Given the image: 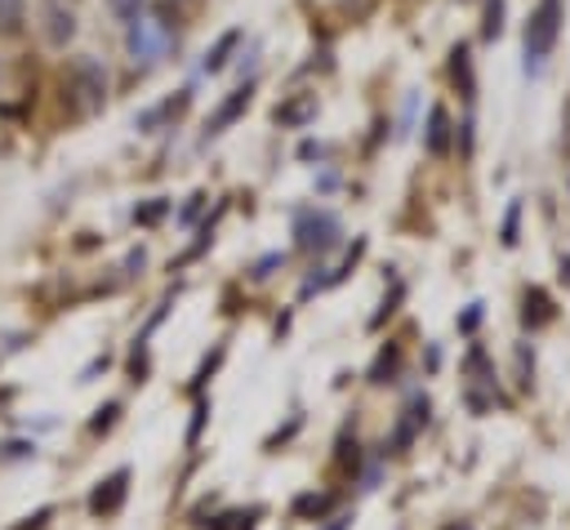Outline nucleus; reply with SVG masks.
<instances>
[{
  "label": "nucleus",
  "mask_w": 570,
  "mask_h": 530,
  "mask_svg": "<svg viewBox=\"0 0 570 530\" xmlns=\"http://www.w3.org/2000/svg\"><path fill=\"white\" fill-rule=\"evenodd\" d=\"M561 18H566L561 0H539L534 4L530 22H525V71H539L543 67V58L552 53V45L561 36Z\"/></svg>",
  "instance_id": "1"
},
{
  "label": "nucleus",
  "mask_w": 570,
  "mask_h": 530,
  "mask_svg": "<svg viewBox=\"0 0 570 530\" xmlns=\"http://www.w3.org/2000/svg\"><path fill=\"white\" fill-rule=\"evenodd\" d=\"M125 45H129V58H134L138 67H156V62L165 58V49H169V27H165L160 18L138 13V18L129 22Z\"/></svg>",
  "instance_id": "2"
},
{
  "label": "nucleus",
  "mask_w": 570,
  "mask_h": 530,
  "mask_svg": "<svg viewBox=\"0 0 570 530\" xmlns=\"http://www.w3.org/2000/svg\"><path fill=\"white\" fill-rule=\"evenodd\" d=\"M294 236H298V245H303V249H312V254H325V249H334V245H338L343 227H338V218H334V214H325V209H312V214H303V218H298Z\"/></svg>",
  "instance_id": "3"
},
{
  "label": "nucleus",
  "mask_w": 570,
  "mask_h": 530,
  "mask_svg": "<svg viewBox=\"0 0 570 530\" xmlns=\"http://www.w3.org/2000/svg\"><path fill=\"white\" fill-rule=\"evenodd\" d=\"M125 494H129V468H116L107 481H98V490L89 494V508H94L98 517H111V512H120Z\"/></svg>",
  "instance_id": "4"
},
{
  "label": "nucleus",
  "mask_w": 570,
  "mask_h": 530,
  "mask_svg": "<svg viewBox=\"0 0 570 530\" xmlns=\"http://www.w3.org/2000/svg\"><path fill=\"white\" fill-rule=\"evenodd\" d=\"M71 80H76V89L85 94V102H89V107H98V102H102V94H107V76H102V67H98L94 58H80V62L71 67Z\"/></svg>",
  "instance_id": "5"
},
{
  "label": "nucleus",
  "mask_w": 570,
  "mask_h": 530,
  "mask_svg": "<svg viewBox=\"0 0 570 530\" xmlns=\"http://www.w3.org/2000/svg\"><path fill=\"white\" fill-rule=\"evenodd\" d=\"M249 98H254V89H249V85H245V89H236V94H232V98H227V102L214 111V120H209V134H223V129H227V125H232V120H236V116L249 107Z\"/></svg>",
  "instance_id": "6"
},
{
  "label": "nucleus",
  "mask_w": 570,
  "mask_h": 530,
  "mask_svg": "<svg viewBox=\"0 0 570 530\" xmlns=\"http://www.w3.org/2000/svg\"><path fill=\"white\" fill-rule=\"evenodd\" d=\"M428 151L432 156H445V147H450V116H445V107H432L428 111Z\"/></svg>",
  "instance_id": "7"
},
{
  "label": "nucleus",
  "mask_w": 570,
  "mask_h": 530,
  "mask_svg": "<svg viewBox=\"0 0 570 530\" xmlns=\"http://www.w3.org/2000/svg\"><path fill=\"white\" fill-rule=\"evenodd\" d=\"M45 18H49V40L53 45H67L71 36H76V18H71V9H62V4H45Z\"/></svg>",
  "instance_id": "8"
},
{
  "label": "nucleus",
  "mask_w": 570,
  "mask_h": 530,
  "mask_svg": "<svg viewBox=\"0 0 570 530\" xmlns=\"http://www.w3.org/2000/svg\"><path fill=\"white\" fill-rule=\"evenodd\" d=\"M236 45H240V31H227V36L205 53V71H223V67H227V53H232Z\"/></svg>",
  "instance_id": "9"
},
{
  "label": "nucleus",
  "mask_w": 570,
  "mask_h": 530,
  "mask_svg": "<svg viewBox=\"0 0 570 530\" xmlns=\"http://www.w3.org/2000/svg\"><path fill=\"white\" fill-rule=\"evenodd\" d=\"M548 316H552L548 294H543V289H530V294H525V325H543Z\"/></svg>",
  "instance_id": "10"
},
{
  "label": "nucleus",
  "mask_w": 570,
  "mask_h": 530,
  "mask_svg": "<svg viewBox=\"0 0 570 530\" xmlns=\"http://www.w3.org/2000/svg\"><path fill=\"white\" fill-rule=\"evenodd\" d=\"M312 111H316V102H312V98H303V102H294V107H285V111L276 107V120H281V125H298V120H307Z\"/></svg>",
  "instance_id": "11"
},
{
  "label": "nucleus",
  "mask_w": 570,
  "mask_h": 530,
  "mask_svg": "<svg viewBox=\"0 0 570 530\" xmlns=\"http://www.w3.org/2000/svg\"><path fill=\"white\" fill-rule=\"evenodd\" d=\"M499 31H503V0H490V4H485V27H481V36L494 40Z\"/></svg>",
  "instance_id": "12"
},
{
  "label": "nucleus",
  "mask_w": 570,
  "mask_h": 530,
  "mask_svg": "<svg viewBox=\"0 0 570 530\" xmlns=\"http://www.w3.org/2000/svg\"><path fill=\"white\" fill-rule=\"evenodd\" d=\"M22 22V0H0V31H18Z\"/></svg>",
  "instance_id": "13"
},
{
  "label": "nucleus",
  "mask_w": 570,
  "mask_h": 530,
  "mask_svg": "<svg viewBox=\"0 0 570 530\" xmlns=\"http://www.w3.org/2000/svg\"><path fill=\"white\" fill-rule=\"evenodd\" d=\"M142 4H147V0H107V9H111L116 18H125V22H134V18L142 13Z\"/></svg>",
  "instance_id": "14"
},
{
  "label": "nucleus",
  "mask_w": 570,
  "mask_h": 530,
  "mask_svg": "<svg viewBox=\"0 0 570 530\" xmlns=\"http://www.w3.org/2000/svg\"><path fill=\"white\" fill-rule=\"evenodd\" d=\"M116 414H120V405H116V401H107V405H102V410L94 414V423H89V432H107V428L116 423Z\"/></svg>",
  "instance_id": "15"
},
{
  "label": "nucleus",
  "mask_w": 570,
  "mask_h": 530,
  "mask_svg": "<svg viewBox=\"0 0 570 530\" xmlns=\"http://www.w3.org/2000/svg\"><path fill=\"white\" fill-rule=\"evenodd\" d=\"M165 209H169V205H165V200H160V196H156V200H151V205H142V209H134V218H138V223H156V218H160V214H165Z\"/></svg>",
  "instance_id": "16"
},
{
  "label": "nucleus",
  "mask_w": 570,
  "mask_h": 530,
  "mask_svg": "<svg viewBox=\"0 0 570 530\" xmlns=\"http://www.w3.org/2000/svg\"><path fill=\"white\" fill-rule=\"evenodd\" d=\"M294 508H298V512H325V508H330V499H325V494H307V499H298Z\"/></svg>",
  "instance_id": "17"
},
{
  "label": "nucleus",
  "mask_w": 570,
  "mask_h": 530,
  "mask_svg": "<svg viewBox=\"0 0 570 530\" xmlns=\"http://www.w3.org/2000/svg\"><path fill=\"white\" fill-rule=\"evenodd\" d=\"M53 512L49 508H40V512H31V517H22V526H13V530H45V521H49Z\"/></svg>",
  "instance_id": "18"
},
{
  "label": "nucleus",
  "mask_w": 570,
  "mask_h": 530,
  "mask_svg": "<svg viewBox=\"0 0 570 530\" xmlns=\"http://www.w3.org/2000/svg\"><path fill=\"white\" fill-rule=\"evenodd\" d=\"M517 214H521V209L512 205V209H508V223H503V245H512V241H517Z\"/></svg>",
  "instance_id": "19"
},
{
  "label": "nucleus",
  "mask_w": 570,
  "mask_h": 530,
  "mask_svg": "<svg viewBox=\"0 0 570 530\" xmlns=\"http://www.w3.org/2000/svg\"><path fill=\"white\" fill-rule=\"evenodd\" d=\"M450 530H472V526H450Z\"/></svg>",
  "instance_id": "20"
}]
</instances>
